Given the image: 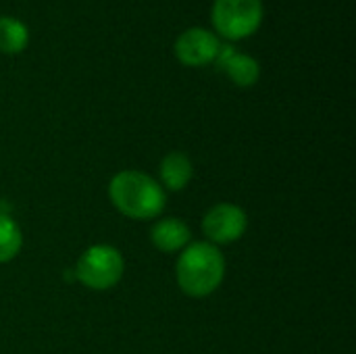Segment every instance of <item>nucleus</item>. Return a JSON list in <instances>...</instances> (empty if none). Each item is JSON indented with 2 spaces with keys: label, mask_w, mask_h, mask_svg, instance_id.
Returning <instances> with one entry per match:
<instances>
[{
  "label": "nucleus",
  "mask_w": 356,
  "mask_h": 354,
  "mask_svg": "<svg viewBox=\"0 0 356 354\" xmlns=\"http://www.w3.org/2000/svg\"><path fill=\"white\" fill-rule=\"evenodd\" d=\"M108 198L121 215L138 221L156 219L167 202L163 186L136 169L121 171L111 179Z\"/></svg>",
  "instance_id": "obj_1"
},
{
  "label": "nucleus",
  "mask_w": 356,
  "mask_h": 354,
  "mask_svg": "<svg viewBox=\"0 0 356 354\" xmlns=\"http://www.w3.org/2000/svg\"><path fill=\"white\" fill-rule=\"evenodd\" d=\"M175 277L184 294L204 298L221 286L225 277V259L211 242H190L177 259Z\"/></svg>",
  "instance_id": "obj_2"
},
{
  "label": "nucleus",
  "mask_w": 356,
  "mask_h": 354,
  "mask_svg": "<svg viewBox=\"0 0 356 354\" xmlns=\"http://www.w3.org/2000/svg\"><path fill=\"white\" fill-rule=\"evenodd\" d=\"M125 271V261L115 246H90L75 265V277L90 290H111L119 284Z\"/></svg>",
  "instance_id": "obj_3"
},
{
  "label": "nucleus",
  "mask_w": 356,
  "mask_h": 354,
  "mask_svg": "<svg viewBox=\"0 0 356 354\" xmlns=\"http://www.w3.org/2000/svg\"><path fill=\"white\" fill-rule=\"evenodd\" d=\"M213 25L225 40L252 35L263 21V0H215Z\"/></svg>",
  "instance_id": "obj_4"
},
{
  "label": "nucleus",
  "mask_w": 356,
  "mask_h": 354,
  "mask_svg": "<svg viewBox=\"0 0 356 354\" xmlns=\"http://www.w3.org/2000/svg\"><path fill=\"white\" fill-rule=\"evenodd\" d=\"M248 217L244 209L221 202L215 204L202 219V232L211 240V244H232L246 234Z\"/></svg>",
  "instance_id": "obj_5"
},
{
  "label": "nucleus",
  "mask_w": 356,
  "mask_h": 354,
  "mask_svg": "<svg viewBox=\"0 0 356 354\" xmlns=\"http://www.w3.org/2000/svg\"><path fill=\"white\" fill-rule=\"evenodd\" d=\"M219 38L202 27L186 29L175 42V56L188 67H204L215 63L219 52Z\"/></svg>",
  "instance_id": "obj_6"
},
{
  "label": "nucleus",
  "mask_w": 356,
  "mask_h": 354,
  "mask_svg": "<svg viewBox=\"0 0 356 354\" xmlns=\"http://www.w3.org/2000/svg\"><path fill=\"white\" fill-rule=\"evenodd\" d=\"M215 65H217L219 71H225L227 77L240 88H250L252 83L259 81V75H261L259 63L250 54L236 52V48L229 46V44L219 46Z\"/></svg>",
  "instance_id": "obj_7"
},
{
  "label": "nucleus",
  "mask_w": 356,
  "mask_h": 354,
  "mask_svg": "<svg viewBox=\"0 0 356 354\" xmlns=\"http://www.w3.org/2000/svg\"><path fill=\"white\" fill-rule=\"evenodd\" d=\"M150 240L152 244L161 250V252H179L184 250L190 240H192V232L190 227L177 219V217H167V219H161L156 221V225L152 227L150 232Z\"/></svg>",
  "instance_id": "obj_8"
},
{
  "label": "nucleus",
  "mask_w": 356,
  "mask_h": 354,
  "mask_svg": "<svg viewBox=\"0 0 356 354\" xmlns=\"http://www.w3.org/2000/svg\"><path fill=\"white\" fill-rule=\"evenodd\" d=\"M194 175L192 161L184 152H169L161 163V182L167 190L179 192L184 190Z\"/></svg>",
  "instance_id": "obj_9"
},
{
  "label": "nucleus",
  "mask_w": 356,
  "mask_h": 354,
  "mask_svg": "<svg viewBox=\"0 0 356 354\" xmlns=\"http://www.w3.org/2000/svg\"><path fill=\"white\" fill-rule=\"evenodd\" d=\"M29 42L27 25L15 17H0V52L17 54Z\"/></svg>",
  "instance_id": "obj_10"
},
{
  "label": "nucleus",
  "mask_w": 356,
  "mask_h": 354,
  "mask_svg": "<svg viewBox=\"0 0 356 354\" xmlns=\"http://www.w3.org/2000/svg\"><path fill=\"white\" fill-rule=\"evenodd\" d=\"M23 246V234L17 221L8 215H0V263L13 261Z\"/></svg>",
  "instance_id": "obj_11"
}]
</instances>
